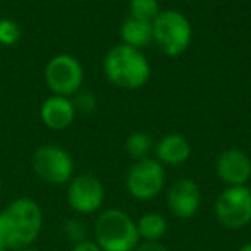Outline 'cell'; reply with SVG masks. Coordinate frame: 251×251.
Instances as JSON below:
<instances>
[{"label": "cell", "mask_w": 251, "mask_h": 251, "mask_svg": "<svg viewBox=\"0 0 251 251\" xmlns=\"http://www.w3.org/2000/svg\"><path fill=\"white\" fill-rule=\"evenodd\" d=\"M71 251H103L100 246H98L95 241H90V239H86V241H83V243H77V244H74L73 246V250Z\"/></svg>", "instance_id": "obj_22"}, {"label": "cell", "mask_w": 251, "mask_h": 251, "mask_svg": "<svg viewBox=\"0 0 251 251\" xmlns=\"http://www.w3.org/2000/svg\"><path fill=\"white\" fill-rule=\"evenodd\" d=\"M76 107L69 97H59V95H50L43 100L40 107V119L45 124V127L52 131H64L67 129L76 119Z\"/></svg>", "instance_id": "obj_12"}, {"label": "cell", "mask_w": 251, "mask_h": 251, "mask_svg": "<svg viewBox=\"0 0 251 251\" xmlns=\"http://www.w3.org/2000/svg\"><path fill=\"white\" fill-rule=\"evenodd\" d=\"M95 243L103 251H134L141 243L136 222L121 208H108L95 220Z\"/></svg>", "instance_id": "obj_3"}, {"label": "cell", "mask_w": 251, "mask_h": 251, "mask_svg": "<svg viewBox=\"0 0 251 251\" xmlns=\"http://www.w3.org/2000/svg\"><path fill=\"white\" fill-rule=\"evenodd\" d=\"M134 251H171L167 246H164V244L160 243V241H157V243H148V241H141L140 244L136 246V250Z\"/></svg>", "instance_id": "obj_21"}, {"label": "cell", "mask_w": 251, "mask_h": 251, "mask_svg": "<svg viewBox=\"0 0 251 251\" xmlns=\"http://www.w3.org/2000/svg\"><path fill=\"white\" fill-rule=\"evenodd\" d=\"M239 251H251V243H246L239 248Z\"/></svg>", "instance_id": "obj_23"}, {"label": "cell", "mask_w": 251, "mask_h": 251, "mask_svg": "<svg viewBox=\"0 0 251 251\" xmlns=\"http://www.w3.org/2000/svg\"><path fill=\"white\" fill-rule=\"evenodd\" d=\"M0 251H7V250H5V248L2 246V244H0Z\"/></svg>", "instance_id": "obj_25"}, {"label": "cell", "mask_w": 251, "mask_h": 251, "mask_svg": "<svg viewBox=\"0 0 251 251\" xmlns=\"http://www.w3.org/2000/svg\"><path fill=\"white\" fill-rule=\"evenodd\" d=\"M193 40V26L182 12L176 9L160 11L153 19V43L165 57H181Z\"/></svg>", "instance_id": "obj_4"}, {"label": "cell", "mask_w": 251, "mask_h": 251, "mask_svg": "<svg viewBox=\"0 0 251 251\" xmlns=\"http://www.w3.org/2000/svg\"><path fill=\"white\" fill-rule=\"evenodd\" d=\"M121 43L138 50L151 45L153 43V21H145V19L127 16L121 25Z\"/></svg>", "instance_id": "obj_14"}, {"label": "cell", "mask_w": 251, "mask_h": 251, "mask_svg": "<svg viewBox=\"0 0 251 251\" xmlns=\"http://www.w3.org/2000/svg\"><path fill=\"white\" fill-rule=\"evenodd\" d=\"M165 167L153 157L136 160L126 176V189L138 201L157 198L165 188Z\"/></svg>", "instance_id": "obj_6"}, {"label": "cell", "mask_w": 251, "mask_h": 251, "mask_svg": "<svg viewBox=\"0 0 251 251\" xmlns=\"http://www.w3.org/2000/svg\"><path fill=\"white\" fill-rule=\"evenodd\" d=\"M158 0H129V16L145 21H153L160 14Z\"/></svg>", "instance_id": "obj_17"}, {"label": "cell", "mask_w": 251, "mask_h": 251, "mask_svg": "<svg viewBox=\"0 0 251 251\" xmlns=\"http://www.w3.org/2000/svg\"><path fill=\"white\" fill-rule=\"evenodd\" d=\"M153 151L155 158L164 167L165 165L177 167V165H182L184 162L189 160V157H191V145H189L186 136H182L181 133H169L155 143Z\"/></svg>", "instance_id": "obj_13"}, {"label": "cell", "mask_w": 251, "mask_h": 251, "mask_svg": "<svg viewBox=\"0 0 251 251\" xmlns=\"http://www.w3.org/2000/svg\"><path fill=\"white\" fill-rule=\"evenodd\" d=\"M64 232H66L67 239L73 241L74 244L83 243V241L88 239V229L86 224L79 219H69L66 224H64Z\"/></svg>", "instance_id": "obj_19"}, {"label": "cell", "mask_w": 251, "mask_h": 251, "mask_svg": "<svg viewBox=\"0 0 251 251\" xmlns=\"http://www.w3.org/2000/svg\"><path fill=\"white\" fill-rule=\"evenodd\" d=\"M167 206L177 219H193L201 206V189L193 179H177L167 189Z\"/></svg>", "instance_id": "obj_10"}, {"label": "cell", "mask_w": 251, "mask_h": 251, "mask_svg": "<svg viewBox=\"0 0 251 251\" xmlns=\"http://www.w3.org/2000/svg\"><path fill=\"white\" fill-rule=\"evenodd\" d=\"M215 172L226 186H248L251 181V158L239 148H227L217 157Z\"/></svg>", "instance_id": "obj_11"}, {"label": "cell", "mask_w": 251, "mask_h": 251, "mask_svg": "<svg viewBox=\"0 0 251 251\" xmlns=\"http://www.w3.org/2000/svg\"><path fill=\"white\" fill-rule=\"evenodd\" d=\"M33 172L40 181L52 186L67 184L74 177V158L59 145H42L31 158Z\"/></svg>", "instance_id": "obj_5"}, {"label": "cell", "mask_w": 251, "mask_h": 251, "mask_svg": "<svg viewBox=\"0 0 251 251\" xmlns=\"http://www.w3.org/2000/svg\"><path fill=\"white\" fill-rule=\"evenodd\" d=\"M67 205L79 215H91L105 201V188L93 174H77L67 182Z\"/></svg>", "instance_id": "obj_9"}, {"label": "cell", "mask_w": 251, "mask_h": 251, "mask_svg": "<svg viewBox=\"0 0 251 251\" xmlns=\"http://www.w3.org/2000/svg\"><path fill=\"white\" fill-rule=\"evenodd\" d=\"M18 251H42V250H38V248L29 246V248H25V250H18Z\"/></svg>", "instance_id": "obj_24"}, {"label": "cell", "mask_w": 251, "mask_h": 251, "mask_svg": "<svg viewBox=\"0 0 251 251\" xmlns=\"http://www.w3.org/2000/svg\"><path fill=\"white\" fill-rule=\"evenodd\" d=\"M0 193H2V179H0Z\"/></svg>", "instance_id": "obj_26"}, {"label": "cell", "mask_w": 251, "mask_h": 251, "mask_svg": "<svg viewBox=\"0 0 251 251\" xmlns=\"http://www.w3.org/2000/svg\"><path fill=\"white\" fill-rule=\"evenodd\" d=\"M136 229L140 241H148V243H157L167 234L169 224L162 213L157 212H148L143 213L140 219L136 220Z\"/></svg>", "instance_id": "obj_15"}, {"label": "cell", "mask_w": 251, "mask_h": 251, "mask_svg": "<svg viewBox=\"0 0 251 251\" xmlns=\"http://www.w3.org/2000/svg\"><path fill=\"white\" fill-rule=\"evenodd\" d=\"M74 107H76V110H81L84 112V114H90V112H93L95 108H97V98H95L93 93H90V91H79V93L74 95Z\"/></svg>", "instance_id": "obj_20"}, {"label": "cell", "mask_w": 251, "mask_h": 251, "mask_svg": "<svg viewBox=\"0 0 251 251\" xmlns=\"http://www.w3.org/2000/svg\"><path fill=\"white\" fill-rule=\"evenodd\" d=\"M43 229V210L33 198L21 196L0 210V244L7 251L35 244Z\"/></svg>", "instance_id": "obj_1"}, {"label": "cell", "mask_w": 251, "mask_h": 251, "mask_svg": "<svg viewBox=\"0 0 251 251\" xmlns=\"http://www.w3.org/2000/svg\"><path fill=\"white\" fill-rule=\"evenodd\" d=\"M84 81V69L81 62L71 53H57L45 66V83L52 95L74 97L81 91Z\"/></svg>", "instance_id": "obj_7"}, {"label": "cell", "mask_w": 251, "mask_h": 251, "mask_svg": "<svg viewBox=\"0 0 251 251\" xmlns=\"http://www.w3.org/2000/svg\"><path fill=\"white\" fill-rule=\"evenodd\" d=\"M215 217L222 227L239 230L251 222V188L227 186L215 200Z\"/></svg>", "instance_id": "obj_8"}, {"label": "cell", "mask_w": 251, "mask_h": 251, "mask_svg": "<svg viewBox=\"0 0 251 251\" xmlns=\"http://www.w3.org/2000/svg\"><path fill=\"white\" fill-rule=\"evenodd\" d=\"M23 36V29L18 21L11 18L0 19V47H14Z\"/></svg>", "instance_id": "obj_18"}, {"label": "cell", "mask_w": 251, "mask_h": 251, "mask_svg": "<svg viewBox=\"0 0 251 251\" xmlns=\"http://www.w3.org/2000/svg\"><path fill=\"white\" fill-rule=\"evenodd\" d=\"M103 73L114 86L133 91L150 81L151 66L141 50L117 43L105 53Z\"/></svg>", "instance_id": "obj_2"}, {"label": "cell", "mask_w": 251, "mask_h": 251, "mask_svg": "<svg viewBox=\"0 0 251 251\" xmlns=\"http://www.w3.org/2000/svg\"><path fill=\"white\" fill-rule=\"evenodd\" d=\"M153 138L147 133V131H134L129 136L126 138V151L134 158V160H140V158L148 157L150 151H153Z\"/></svg>", "instance_id": "obj_16"}]
</instances>
